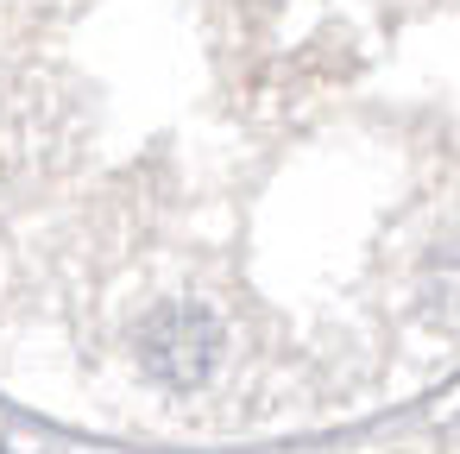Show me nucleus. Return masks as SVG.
<instances>
[{
    "instance_id": "obj_1",
    "label": "nucleus",
    "mask_w": 460,
    "mask_h": 454,
    "mask_svg": "<svg viewBox=\"0 0 460 454\" xmlns=\"http://www.w3.org/2000/svg\"><path fill=\"white\" fill-rule=\"evenodd\" d=\"M215 353H221V322L202 309V303H164L146 328H139V360L152 378L177 385V391H196L208 372H215Z\"/></svg>"
}]
</instances>
